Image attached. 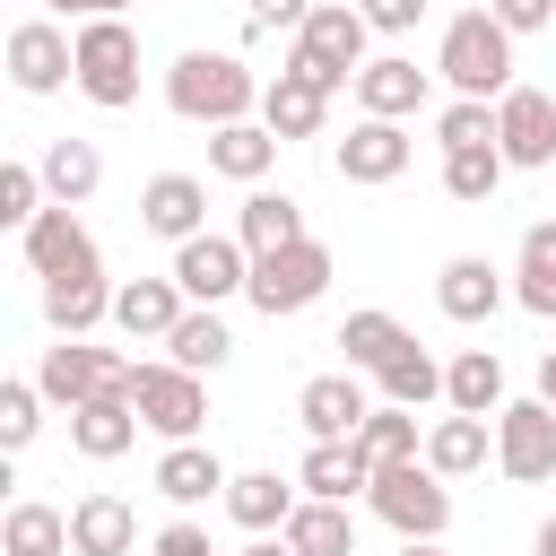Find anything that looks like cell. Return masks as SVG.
<instances>
[{
  "label": "cell",
  "mask_w": 556,
  "mask_h": 556,
  "mask_svg": "<svg viewBox=\"0 0 556 556\" xmlns=\"http://www.w3.org/2000/svg\"><path fill=\"white\" fill-rule=\"evenodd\" d=\"M261 87H269V78H252L235 52H200V43L174 52V70H165V104H174L182 122H208V130H217V122H252V113H261Z\"/></svg>",
  "instance_id": "cell-1"
},
{
  "label": "cell",
  "mask_w": 556,
  "mask_h": 556,
  "mask_svg": "<svg viewBox=\"0 0 556 556\" xmlns=\"http://www.w3.org/2000/svg\"><path fill=\"white\" fill-rule=\"evenodd\" d=\"M434 70H443V87L452 96H504L513 87V26L495 17V9H460L452 26H443V43H434Z\"/></svg>",
  "instance_id": "cell-2"
},
{
  "label": "cell",
  "mask_w": 556,
  "mask_h": 556,
  "mask_svg": "<svg viewBox=\"0 0 556 556\" xmlns=\"http://www.w3.org/2000/svg\"><path fill=\"white\" fill-rule=\"evenodd\" d=\"M365 504H374V521L400 530V539H443V530H452V478H443L426 452H417V460H382L374 486H365Z\"/></svg>",
  "instance_id": "cell-3"
},
{
  "label": "cell",
  "mask_w": 556,
  "mask_h": 556,
  "mask_svg": "<svg viewBox=\"0 0 556 556\" xmlns=\"http://www.w3.org/2000/svg\"><path fill=\"white\" fill-rule=\"evenodd\" d=\"M330 243H278V252H252V278H243V304L252 313H269V321H287V313H304V304H321L330 295Z\"/></svg>",
  "instance_id": "cell-4"
},
{
  "label": "cell",
  "mask_w": 556,
  "mask_h": 556,
  "mask_svg": "<svg viewBox=\"0 0 556 556\" xmlns=\"http://www.w3.org/2000/svg\"><path fill=\"white\" fill-rule=\"evenodd\" d=\"M365 43H374L365 9H356V0H321V9L295 26V52H287V61L339 96V87H356V70H365Z\"/></svg>",
  "instance_id": "cell-5"
},
{
  "label": "cell",
  "mask_w": 556,
  "mask_h": 556,
  "mask_svg": "<svg viewBox=\"0 0 556 556\" xmlns=\"http://www.w3.org/2000/svg\"><path fill=\"white\" fill-rule=\"evenodd\" d=\"M78 96L96 113L139 104V26L130 17H78Z\"/></svg>",
  "instance_id": "cell-6"
},
{
  "label": "cell",
  "mask_w": 556,
  "mask_h": 556,
  "mask_svg": "<svg viewBox=\"0 0 556 556\" xmlns=\"http://www.w3.org/2000/svg\"><path fill=\"white\" fill-rule=\"evenodd\" d=\"M130 408H139V426H148V434L191 443V434L208 426V382H200L191 365L156 356V365H139V374H130Z\"/></svg>",
  "instance_id": "cell-7"
},
{
  "label": "cell",
  "mask_w": 556,
  "mask_h": 556,
  "mask_svg": "<svg viewBox=\"0 0 556 556\" xmlns=\"http://www.w3.org/2000/svg\"><path fill=\"white\" fill-rule=\"evenodd\" d=\"M130 356L122 348H96V339H52L43 348V365H35V382H43V400H61V408H78V400H104V391H130Z\"/></svg>",
  "instance_id": "cell-8"
},
{
  "label": "cell",
  "mask_w": 556,
  "mask_h": 556,
  "mask_svg": "<svg viewBox=\"0 0 556 556\" xmlns=\"http://www.w3.org/2000/svg\"><path fill=\"white\" fill-rule=\"evenodd\" d=\"M495 469H504L513 486H547V478H556V408H547L539 391L495 408Z\"/></svg>",
  "instance_id": "cell-9"
},
{
  "label": "cell",
  "mask_w": 556,
  "mask_h": 556,
  "mask_svg": "<svg viewBox=\"0 0 556 556\" xmlns=\"http://www.w3.org/2000/svg\"><path fill=\"white\" fill-rule=\"evenodd\" d=\"M9 87H17V96H61V87H78V35H61L52 17L9 26Z\"/></svg>",
  "instance_id": "cell-10"
},
{
  "label": "cell",
  "mask_w": 556,
  "mask_h": 556,
  "mask_svg": "<svg viewBox=\"0 0 556 556\" xmlns=\"http://www.w3.org/2000/svg\"><path fill=\"white\" fill-rule=\"evenodd\" d=\"M408 156H417L408 122H382V113H356V122H348V139L330 148L339 182H356V191H374V182H400V174H408Z\"/></svg>",
  "instance_id": "cell-11"
},
{
  "label": "cell",
  "mask_w": 556,
  "mask_h": 556,
  "mask_svg": "<svg viewBox=\"0 0 556 556\" xmlns=\"http://www.w3.org/2000/svg\"><path fill=\"white\" fill-rule=\"evenodd\" d=\"M495 148H504V165H521V174L556 165V96L513 78V87L495 96Z\"/></svg>",
  "instance_id": "cell-12"
},
{
  "label": "cell",
  "mask_w": 556,
  "mask_h": 556,
  "mask_svg": "<svg viewBox=\"0 0 556 556\" xmlns=\"http://www.w3.org/2000/svg\"><path fill=\"white\" fill-rule=\"evenodd\" d=\"M243 278H252V252H243V235H191V243H174V287L191 295V304H226V295H243Z\"/></svg>",
  "instance_id": "cell-13"
},
{
  "label": "cell",
  "mask_w": 556,
  "mask_h": 556,
  "mask_svg": "<svg viewBox=\"0 0 556 556\" xmlns=\"http://www.w3.org/2000/svg\"><path fill=\"white\" fill-rule=\"evenodd\" d=\"M295 417H304L313 443H356V426L374 417V391L356 382V365H339V374H313L295 391Z\"/></svg>",
  "instance_id": "cell-14"
},
{
  "label": "cell",
  "mask_w": 556,
  "mask_h": 556,
  "mask_svg": "<svg viewBox=\"0 0 556 556\" xmlns=\"http://www.w3.org/2000/svg\"><path fill=\"white\" fill-rule=\"evenodd\" d=\"M17 252H26V269L35 278H70V269H104L96 261V235L78 226V208L70 200H52L35 226H17Z\"/></svg>",
  "instance_id": "cell-15"
},
{
  "label": "cell",
  "mask_w": 556,
  "mask_h": 556,
  "mask_svg": "<svg viewBox=\"0 0 556 556\" xmlns=\"http://www.w3.org/2000/svg\"><path fill=\"white\" fill-rule=\"evenodd\" d=\"M504 295H513V287H504V269H495L486 252H452V261L434 269V304H443V321H460V330L495 321Z\"/></svg>",
  "instance_id": "cell-16"
},
{
  "label": "cell",
  "mask_w": 556,
  "mask_h": 556,
  "mask_svg": "<svg viewBox=\"0 0 556 556\" xmlns=\"http://www.w3.org/2000/svg\"><path fill=\"white\" fill-rule=\"evenodd\" d=\"M139 226L165 235V243H191L208 226V182L200 174H148L139 182Z\"/></svg>",
  "instance_id": "cell-17"
},
{
  "label": "cell",
  "mask_w": 556,
  "mask_h": 556,
  "mask_svg": "<svg viewBox=\"0 0 556 556\" xmlns=\"http://www.w3.org/2000/svg\"><path fill=\"white\" fill-rule=\"evenodd\" d=\"M182 313H191V295L174 287V269H165V278H122V287H113V330H122V339L165 348V330H174Z\"/></svg>",
  "instance_id": "cell-18"
},
{
  "label": "cell",
  "mask_w": 556,
  "mask_h": 556,
  "mask_svg": "<svg viewBox=\"0 0 556 556\" xmlns=\"http://www.w3.org/2000/svg\"><path fill=\"white\" fill-rule=\"evenodd\" d=\"M217 504H226V521H235V530L269 539V530H287V513L304 504V486H295V478H278V469H235Z\"/></svg>",
  "instance_id": "cell-19"
},
{
  "label": "cell",
  "mask_w": 556,
  "mask_h": 556,
  "mask_svg": "<svg viewBox=\"0 0 556 556\" xmlns=\"http://www.w3.org/2000/svg\"><path fill=\"white\" fill-rule=\"evenodd\" d=\"M426 70L408 61V52H382V61H365L356 70V113H382V122H408V113H426Z\"/></svg>",
  "instance_id": "cell-20"
},
{
  "label": "cell",
  "mask_w": 556,
  "mask_h": 556,
  "mask_svg": "<svg viewBox=\"0 0 556 556\" xmlns=\"http://www.w3.org/2000/svg\"><path fill=\"white\" fill-rule=\"evenodd\" d=\"M321 113H330V87H321V78H304L295 61L261 87V122H269L287 148H295V139H321Z\"/></svg>",
  "instance_id": "cell-21"
},
{
  "label": "cell",
  "mask_w": 556,
  "mask_h": 556,
  "mask_svg": "<svg viewBox=\"0 0 556 556\" xmlns=\"http://www.w3.org/2000/svg\"><path fill=\"white\" fill-rule=\"evenodd\" d=\"M130 443H139L130 391H104V400H78V408H70V452H78V460H122Z\"/></svg>",
  "instance_id": "cell-22"
},
{
  "label": "cell",
  "mask_w": 556,
  "mask_h": 556,
  "mask_svg": "<svg viewBox=\"0 0 556 556\" xmlns=\"http://www.w3.org/2000/svg\"><path fill=\"white\" fill-rule=\"evenodd\" d=\"M226 478H235V469H226V460L191 434V443H165V452H156V478H148V486H156L165 504H182V513H191V504L226 495Z\"/></svg>",
  "instance_id": "cell-23"
},
{
  "label": "cell",
  "mask_w": 556,
  "mask_h": 556,
  "mask_svg": "<svg viewBox=\"0 0 556 556\" xmlns=\"http://www.w3.org/2000/svg\"><path fill=\"white\" fill-rule=\"evenodd\" d=\"M130 547H139V513L113 486H96V495L70 504V556H130Z\"/></svg>",
  "instance_id": "cell-24"
},
{
  "label": "cell",
  "mask_w": 556,
  "mask_h": 556,
  "mask_svg": "<svg viewBox=\"0 0 556 556\" xmlns=\"http://www.w3.org/2000/svg\"><path fill=\"white\" fill-rule=\"evenodd\" d=\"M43 321H52V339H87L96 321H113V287H104V269L43 278Z\"/></svg>",
  "instance_id": "cell-25"
},
{
  "label": "cell",
  "mask_w": 556,
  "mask_h": 556,
  "mask_svg": "<svg viewBox=\"0 0 556 556\" xmlns=\"http://www.w3.org/2000/svg\"><path fill=\"white\" fill-rule=\"evenodd\" d=\"M295 486L321 495V504H356V495L374 486V460H365V443H313V452L295 460Z\"/></svg>",
  "instance_id": "cell-26"
},
{
  "label": "cell",
  "mask_w": 556,
  "mask_h": 556,
  "mask_svg": "<svg viewBox=\"0 0 556 556\" xmlns=\"http://www.w3.org/2000/svg\"><path fill=\"white\" fill-rule=\"evenodd\" d=\"M278 130L269 122H217L208 130V174H226V182H261L269 165H278Z\"/></svg>",
  "instance_id": "cell-27"
},
{
  "label": "cell",
  "mask_w": 556,
  "mask_h": 556,
  "mask_svg": "<svg viewBox=\"0 0 556 556\" xmlns=\"http://www.w3.org/2000/svg\"><path fill=\"white\" fill-rule=\"evenodd\" d=\"M426 460H434L443 478H469V469H486V460H495V417H469V408L434 417V426H426Z\"/></svg>",
  "instance_id": "cell-28"
},
{
  "label": "cell",
  "mask_w": 556,
  "mask_h": 556,
  "mask_svg": "<svg viewBox=\"0 0 556 556\" xmlns=\"http://www.w3.org/2000/svg\"><path fill=\"white\" fill-rule=\"evenodd\" d=\"M443 408L495 417V408H504V356H495V348H460V356L443 365Z\"/></svg>",
  "instance_id": "cell-29"
},
{
  "label": "cell",
  "mask_w": 556,
  "mask_h": 556,
  "mask_svg": "<svg viewBox=\"0 0 556 556\" xmlns=\"http://www.w3.org/2000/svg\"><path fill=\"white\" fill-rule=\"evenodd\" d=\"M295 556H356V513L348 504H321V495H304L295 513H287V530H278Z\"/></svg>",
  "instance_id": "cell-30"
},
{
  "label": "cell",
  "mask_w": 556,
  "mask_h": 556,
  "mask_svg": "<svg viewBox=\"0 0 556 556\" xmlns=\"http://www.w3.org/2000/svg\"><path fill=\"white\" fill-rule=\"evenodd\" d=\"M513 304H521V313H539V321H556V217H539V226L521 235V261H513Z\"/></svg>",
  "instance_id": "cell-31"
},
{
  "label": "cell",
  "mask_w": 556,
  "mask_h": 556,
  "mask_svg": "<svg viewBox=\"0 0 556 556\" xmlns=\"http://www.w3.org/2000/svg\"><path fill=\"white\" fill-rule=\"evenodd\" d=\"M35 165H43V191H52V200H70V208H87V200H96V182H104V148H96V139H52Z\"/></svg>",
  "instance_id": "cell-32"
},
{
  "label": "cell",
  "mask_w": 556,
  "mask_h": 556,
  "mask_svg": "<svg viewBox=\"0 0 556 556\" xmlns=\"http://www.w3.org/2000/svg\"><path fill=\"white\" fill-rule=\"evenodd\" d=\"M235 235H243V252H278V243H304V208L287 200V191H243V208H235Z\"/></svg>",
  "instance_id": "cell-33"
},
{
  "label": "cell",
  "mask_w": 556,
  "mask_h": 556,
  "mask_svg": "<svg viewBox=\"0 0 556 556\" xmlns=\"http://www.w3.org/2000/svg\"><path fill=\"white\" fill-rule=\"evenodd\" d=\"M165 356H174V365H191V374H217V365L235 356V330H226V313H217V304H191V313L165 330Z\"/></svg>",
  "instance_id": "cell-34"
},
{
  "label": "cell",
  "mask_w": 556,
  "mask_h": 556,
  "mask_svg": "<svg viewBox=\"0 0 556 556\" xmlns=\"http://www.w3.org/2000/svg\"><path fill=\"white\" fill-rule=\"evenodd\" d=\"M0 556H70V513H61V504L17 495V504H9V521H0Z\"/></svg>",
  "instance_id": "cell-35"
},
{
  "label": "cell",
  "mask_w": 556,
  "mask_h": 556,
  "mask_svg": "<svg viewBox=\"0 0 556 556\" xmlns=\"http://www.w3.org/2000/svg\"><path fill=\"white\" fill-rule=\"evenodd\" d=\"M374 391H382V400H400V408H434V400H443V365H434L417 339H400V348L382 356Z\"/></svg>",
  "instance_id": "cell-36"
},
{
  "label": "cell",
  "mask_w": 556,
  "mask_h": 556,
  "mask_svg": "<svg viewBox=\"0 0 556 556\" xmlns=\"http://www.w3.org/2000/svg\"><path fill=\"white\" fill-rule=\"evenodd\" d=\"M504 148H443V200H460V208H478V200H495L504 191Z\"/></svg>",
  "instance_id": "cell-37"
},
{
  "label": "cell",
  "mask_w": 556,
  "mask_h": 556,
  "mask_svg": "<svg viewBox=\"0 0 556 556\" xmlns=\"http://www.w3.org/2000/svg\"><path fill=\"white\" fill-rule=\"evenodd\" d=\"M356 443H365V460L382 469V460H417V452H426V426H417V408H400V400H374V417L356 426Z\"/></svg>",
  "instance_id": "cell-38"
},
{
  "label": "cell",
  "mask_w": 556,
  "mask_h": 556,
  "mask_svg": "<svg viewBox=\"0 0 556 556\" xmlns=\"http://www.w3.org/2000/svg\"><path fill=\"white\" fill-rule=\"evenodd\" d=\"M400 339H408V330H400L382 304H356V313L339 321V348H348V365H356V374H382V356H391Z\"/></svg>",
  "instance_id": "cell-39"
},
{
  "label": "cell",
  "mask_w": 556,
  "mask_h": 556,
  "mask_svg": "<svg viewBox=\"0 0 556 556\" xmlns=\"http://www.w3.org/2000/svg\"><path fill=\"white\" fill-rule=\"evenodd\" d=\"M43 208H52V191H43V165L9 156V165H0V226H35Z\"/></svg>",
  "instance_id": "cell-40"
},
{
  "label": "cell",
  "mask_w": 556,
  "mask_h": 556,
  "mask_svg": "<svg viewBox=\"0 0 556 556\" xmlns=\"http://www.w3.org/2000/svg\"><path fill=\"white\" fill-rule=\"evenodd\" d=\"M35 426H43V382H35V374L0 382V452H26Z\"/></svg>",
  "instance_id": "cell-41"
},
{
  "label": "cell",
  "mask_w": 556,
  "mask_h": 556,
  "mask_svg": "<svg viewBox=\"0 0 556 556\" xmlns=\"http://www.w3.org/2000/svg\"><path fill=\"white\" fill-rule=\"evenodd\" d=\"M434 139H443V148H495V104H486V96H452V104L434 113Z\"/></svg>",
  "instance_id": "cell-42"
},
{
  "label": "cell",
  "mask_w": 556,
  "mask_h": 556,
  "mask_svg": "<svg viewBox=\"0 0 556 556\" xmlns=\"http://www.w3.org/2000/svg\"><path fill=\"white\" fill-rule=\"evenodd\" d=\"M356 9H365L374 35H417V17H426L434 0H356Z\"/></svg>",
  "instance_id": "cell-43"
},
{
  "label": "cell",
  "mask_w": 556,
  "mask_h": 556,
  "mask_svg": "<svg viewBox=\"0 0 556 556\" xmlns=\"http://www.w3.org/2000/svg\"><path fill=\"white\" fill-rule=\"evenodd\" d=\"M313 9H321V0H252V35H278V26L295 35V26L313 17Z\"/></svg>",
  "instance_id": "cell-44"
},
{
  "label": "cell",
  "mask_w": 556,
  "mask_h": 556,
  "mask_svg": "<svg viewBox=\"0 0 556 556\" xmlns=\"http://www.w3.org/2000/svg\"><path fill=\"white\" fill-rule=\"evenodd\" d=\"M486 9H495L513 35H547V26H556V0H486Z\"/></svg>",
  "instance_id": "cell-45"
},
{
  "label": "cell",
  "mask_w": 556,
  "mask_h": 556,
  "mask_svg": "<svg viewBox=\"0 0 556 556\" xmlns=\"http://www.w3.org/2000/svg\"><path fill=\"white\" fill-rule=\"evenodd\" d=\"M148 556H217V547H208V530H200V521H165V530L148 539Z\"/></svg>",
  "instance_id": "cell-46"
},
{
  "label": "cell",
  "mask_w": 556,
  "mask_h": 556,
  "mask_svg": "<svg viewBox=\"0 0 556 556\" xmlns=\"http://www.w3.org/2000/svg\"><path fill=\"white\" fill-rule=\"evenodd\" d=\"M43 17H130V0H43Z\"/></svg>",
  "instance_id": "cell-47"
},
{
  "label": "cell",
  "mask_w": 556,
  "mask_h": 556,
  "mask_svg": "<svg viewBox=\"0 0 556 556\" xmlns=\"http://www.w3.org/2000/svg\"><path fill=\"white\" fill-rule=\"evenodd\" d=\"M539 400H547V408H556V348H547V356H539Z\"/></svg>",
  "instance_id": "cell-48"
},
{
  "label": "cell",
  "mask_w": 556,
  "mask_h": 556,
  "mask_svg": "<svg viewBox=\"0 0 556 556\" xmlns=\"http://www.w3.org/2000/svg\"><path fill=\"white\" fill-rule=\"evenodd\" d=\"M235 556H295V547H287V539L269 530V539H252V547H235Z\"/></svg>",
  "instance_id": "cell-49"
},
{
  "label": "cell",
  "mask_w": 556,
  "mask_h": 556,
  "mask_svg": "<svg viewBox=\"0 0 556 556\" xmlns=\"http://www.w3.org/2000/svg\"><path fill=\"white\" fill-rule=\"evenodd\" d=\"M400 556H443V539H400Z\"/></svg>",
  "instance_id": "cell-50"
},
{
  "label": "cell",
  "mask_w": 556,
  "mask_h": 556,
  "mask_svg": "<svg viewBox=\"0 0 556 556\" xmlns=\"http://www.w3.org/2000/svg\"><path fill=\"white\" fill-rule=\"evenodd\" d=\"M539 556H556V513H547V521H539Z\"/></svg>",
  "instance_id": "cell-51"
}]
</instances>
